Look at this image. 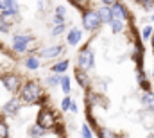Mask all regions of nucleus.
I'll return each mask as SVG.
<instances>
[{"label": "nucleus", "mask_w": 154, "mask_h": 138, "mask_svg": "<svg viewBox=\"0 0 154 138\" xmlns=\"http://www.w3.org/2000/svg\"><path fill=\"white\" fill-rule=\"evenodd\" d=\"M41 95H43L41 93V86L38 83H34V81H29L20 90V99H22V102H25V104H36L41 99Z\"/></svg>", "instance_id": "f257e3e1"}, {"label": "nucleus", "mask_w": 154, "mask_h": 138, "mask_svg": "<svg viewBox=\"0 0 154 138\" xmlns=\"http://www.w3.org/2000/svg\"><path fill=\"white\" fill-rule=\"evenodd\" d=\"M100 24L102 22H100L97 11H84L82 13V25L86 31H95V29H99Z\"/></svg>", "instance_id": "f03ea898"}, {"label": "nucleus", "mask_w": 154, "mask_h": 138, "mask_svg": "<svg viewBox=\"0 0 154 138\" xmlns=\"http://www.w3.org/2000/svg\"><path fill=\"white\" fill-rule=\"evenodd\" d=\"M77 67H79V70H82V72L93 68V52L90 49H82L79 52V56H77Z\"/></svg>", "instance_id": "7ed1b4c3"}, {"label": "nucleus", "mask_w": 154, "mask_h": 138, "mask_svg": "<svg viewBox=\"0 0 154 138\" xmlns=\"http://www.w3.org/2000/svg\"><path fill=\"white\" fill-rule=\"evenodd\" d=\"M41 129H52V127H56V115L52 113V111H48V109H41L38 115V124Z\"/></svg>", "instance_id": "20e7f679"}, {"label": "nucleus", "mask_w": 154, "mask_h": 138, "mask_svg": "<svg viewBox=\"0 0 154 138\" xmlns=\"http://www.w3.org/2000/svg\"><path fill=\"white\" fill-rule=\"evenodd\" d=\"M0 81L5 86V90H9L13 93H16L18 90H22V81H20V77L16 74H5V75H2Z\"/></svg>", "instance_id": "39448f33"}, {"label": "nucleus", "mask_w": 154, "mask_h": 138, "mask_svg": "<svg viewBox=\"0 0 154 138\" xmlns=\"http://www.w3.org/2000/svg\"><path fill=\"white\" fill-rule=\"evenodd\" d=\"M32 38L31 36H25V34H14L13 36V49L16 52H25L27 47L31 45Z\"/></svg>", "instance_id": "423d86ee"}, {"label": "nucleus", "mask_w": 154, "mask_h": 138, "mask_svg": "<svg viewBox=\"0 0 154 138\" xmlns=\"http://www.w3.org/2000/svg\"><path fill=\"white\" fill-rule=\"evenodd\" d=\"M111 14H113V20H118V22H124V20L127 18V13H125L124 5L118 4V2H113V5H111Z\"/></svg>", "instance_id": "0eeeda50"}, {"label": "nucleus", "mask_w": 154, "mask_h": 138, "mask_svg": "<svg viewBox=\"0 0 154 138\" xmlns=\"http://www.w3.org/2000/svg\"><path fill=\"white\" fill-rule=\"evenodd\" d=\"M20 106H22V102H20V99H11L9 102H5V104H4L2 111H4L5 115H14V113H18Z\"/></svg>", "instance_id": "6e6552de"}, {"label": "nucleus", "mask_w": 154, "mask_h": 138, "mask_svg": "<svg viewBox=\"0 0 154 138\" xmlns=\"http://www.w3.org/2000/svg\"><path fill=\"white\" fill-rule=\"evenodd\" d=\"M61 52H63V47H59V45H54V47H48V49H41V50H39V56H43V58L50 59V58H56V56H59Z\"/></svg>", "instance_id": "1a4fd4ad"}, {"label": "nucleus", "mask_w": 154, "mask_h": 138, "mask_svg": "<svg viewBox=\"0 0 154 138\" xmlns=\"http://www.w3.org/2000/svg\"><path fill=\"white\" fill-rule=\"evenodd\" d=\"M97 13H99V18H100V22H102V24H111V22H113L111 7H104V5H102Z\"/></svg>", "instance_id": "9d476101"}, {"label": "nucleus", "mask_w": 154, "mask_h": 138, "mask_svg": "<svg viewBox=\"0 0 154 138\" xmlns=\"http://www.w3.org/2000/svg\"><path fill=\"white\" fill-rule=\"evenodd\" d=\"M66 39H68L70 45H77V43L81 41V31H79V29H70V33H68V36H66Z\"/></svg>", "instance_id": "9b49d317"}, {"label": "nucleus", "mask_w": 154, "mask_h": 138, "mask_svg": "<svg viewBox=\"0 0 154 138\" xmlns=\"http://www.w3.org/2000/svg\"><path fill=\"white\" fill-rule=\"evenodd\" d=\"M39 65H41V63H39V59L36 58V56H29V58L25 59V67H27L29 70H38Z\"/></svg>", "instance_id": "f8f14e48"}, {"label": "nucleus", "mask_w": 154, "mask_h": 138, "mask_svg": "<svg viewBox=\"0 0 154 138\" xmlns=\"http://www.w3.org/2000/svg\"><path fill=\"white\" fill-rule=\"evenodd\" d=\"M75 79H77V83H79V86H82V88H86V86L90 84V81H88V77H86V74H84L82 70H77V72H75Z\"/></svg>", "instance_id": "ddd939ff"}, {"label": "nucleus", "mask_w": 154, "mask_h": 138, "mask_svg": "<svg viewBox=\"0 0 154 138\" xmlns=\"http://www.w3.org/2000/svg\"><path fill=\"white\" fill-rule=\"evenodd\" d=\"M68 70V61L65 59V61H57L54 67H52V72L54 74H63V72H66Z\"/></svg>", "instance_id": "4468645a"}, {"label": "nucleus", "mask_w": 154, "mask_h": 138, "mask_svg": "<svg viewBox=\"0 0 154 138\" xmlns=\"http://www.w3.org/2000/svg\"><path fill=\"white\" fill-rule=\"evenodd\" d=\"M142 102L145 104L147 108L154 109V95L151 93V92H145V93H143V97H142Z\"/></svg>", "instance_id": "2eb2a0df"}, {"label": "nucleus", "mask_w": 154, "mask_h": 138, "mask_svg": "<svg viewBox=\"0 0 154 138\" xmlns=\"http://www.w3.org/2000/svg\"><path fill=\"white\" fill-rule=\"evenodd\" d=\"M61 88H63V92L66 93V97L70 95V77H61Z\"/></svg>", "instance_id": "dca6fc26"}, {"label": "nucleus", "mask_w": 154, "mask_h": 138, "mask_svg": "<svg viewBox=\"0 0 154 138\" xmlns=\"http://www.w3.org/2000/svg\"><path fill=\"white\" fill-rule=\"evenodd\" d=\"M109 25H111V31H113V33H122V31H124V22L113 20V22H111Z\"/></svg>", "instance_id": "f3484780"}, {"label": "nucleus", "mask_w": 154, "mask_h": 138, "mask_svg": "<svg viewBox=\"0 0 154 138\" xmlns=\"http://www.w3.org/2000/svg\"><path fill=\"white\" fill-rule=\"evenodd\" d=\"M9 136V127H7V124L0 118V138H7Z\"/></svg>", "instance_id": "a211bd4d"}, {"label": "nucleus", "mask_w": 154, "mask_h": 138, "mask_svg": "<svg viewBox=\"0 0 154 138\" xmlns=\"http://www.w3.org/2000/svg\"><path fill=\"white\" fill-rule=\"evenodd\" d=\"M41 135H45V129H41L39 126H32V127H31V136L38 138V136H41Z\"/></svg>", "instance_id": "6ab92c4d"}, {"label": "nucleus", "mask_w": 154, "mask_h": 138, "mask_svg": "<svg viewBox=\"0 0 154 138\" xmlns=\"http://www.w3.org/2000/svg\"><path fill=\"white\" fill-rule=\"evenodd\" d=\"M57 83H61V77L59 75H50V77H47V84H50V86H56Z\"/></svg>", "instance_id": "aec40b11"}, {"label": "nucleus", "mask_w": 154, "mask_h": 138, "mask_svg": "<svg viewBox=\"0 0 154 138\" xmlns=\"http://www.w3.org/2000/svg\"><path fill=\"white\" fill-rule=\"evenodd\" d=\"M81 135H82V138H93V135H91V131H90V127L84 124L82 127H81Z\"/></svg>", "instance_id": "412c9836"}, {"label": "nucleus", "mask_w": 154, "mask_h": 138, "mask_svg": "<svg viewBox=\"0 0 154 138\" xmlns=\"http://www.w3.org/2000/svg\"><path fill=\"white\" fill-rule=\"evenodd\" d=\"M70 104H72V99H70V97H65V99H63V102H61L63 111H68V109H70Z\"/></svg>", "instance_id": "4be33fe9"}, {"label": "nucleus", "mask_w": 154, "mask_h": 138, "mask_svg": "<svg viewBox=\"0 0 154 138\" xmlns=\"http://www.w3.org/2000/svg\"><path fill=\"white\" fill-rule=\"evenodd\" d=\"M151 34H152V27H151V25H147V27H145V29H143V39H149V38H151Z\"/></svg>", "instance_id": "5701e85b"}, {"label": "nucleus", "mask_w": 154, "mask_h": 138, "mask_svg": "<svg viewBox=\"0 0 154 138\" xmlns=\"http://www.w3.org/2000/svg\"><path fill=\"white\" fill-rule=\"evenodd\" d=\"M99 135H100V138H113V135H111L106 127H102V129L99 131Z\"/></svg>", "instance_id": "b1692460"}, {"label": "nucleus", "mask_w": 154, "mask_h": 138, "mask_svg": "<svg viewBox=\"0 0 154 138\" xmlns=\"http://www.w3.org/2000/svg\"><path fill=\"white\" fill-rule=\"evenodd\" d=\"M63 31H65V25H56V27L52 29V34H54V36H59Z\"/></svg>", "instance_id": "393cba45"}, {"label": "nucleus", "mask_w": 154, "mask_h": 138, "mask_svg": "<svg viewBox=\"0 0 154 138\" xmlns=\"http://www.w3.org/2000/svg\"><path fill=\"white\" fill-rule=\"evenodd\" d=\"M70 111H72V113H75V111H77V106H75L74 101H72V104H70Z\"/></svg>", "instance_id": "a878e982"}, {"label": "nucleus", "mask_w": 154, "mask_h": 138, "mask_svg": "<svg viewBox=\"0 0 154 138\" xmlns=\"http://www.w3.org/2000/svg\"><path fill=\"white\" fill-rule=\"evenodd\" d=\"M142 5H143V7H152L154 2H142Z\"/></svg>", "instance_id": "bb28decb"}, {"label": "nucleus", "mask_w": 154, "mask_h": 138, "mask_svg": "<svg viewBox=\"0 0 154 138\" xmlns=\"http://www.w3.org/2000/svg\"><path fill=\"white\" fill-rule=\"evenodd\" d=\"M0 25H2V14H0Z\"/></svg>", "instance_id": "cd10ccee"}, {"label": "nucleus", "mask_w": 154, "mask_h": 138, "mask_svg": "<svg viewBox=\"0 0 154 138\" xmlns=\"http://www.w3.org/2000/svg\"><path fill=\"white\" fill-rule=\"evenodd\" d=\"M152 47H154V36H152Z\"/></svg>", "instance_id": "c85d7f7f"}]
</instances>
